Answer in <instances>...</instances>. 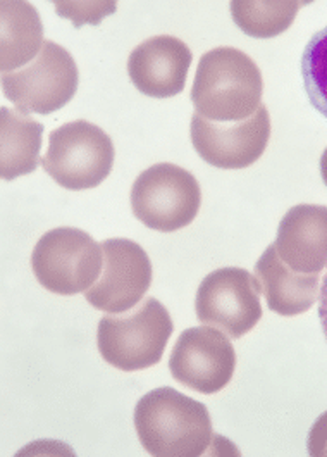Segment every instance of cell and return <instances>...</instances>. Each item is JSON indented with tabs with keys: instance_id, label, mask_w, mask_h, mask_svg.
<instances>
[{
	"instance_id": "6da1fadb",
	"label": "cell",
	"mask_w": 327,
	"mask_h": 457,
	"mask_svg": "<svg viewBox=\"0 0 327 457\" xmlns=\"http://www.w3.org/2000/svg\"><path fill=\"white\" fill-rule=\"evenodd\" d=\"M135 428L155 457L203 456L214 442L207 407L171 386L155 388L135 407Z\"/></svg>"
},
{
	"instance_id": "7a4b0ae2",
	"label": "cell",
	"mask_w": 327,
	"mask_h": 457,
	"mask_svg": "<svg viewBox=\"0 0 327 457\" xmlns=\"http://www.w3.org/2000/svg\"><path fill=\"white\" fill-rule=\"evenodd\" d=\"M264 79L250 55L234 47H217L201 55L192 88L197 114L216 123L252 118L262 105Z\"/></svg>"
},
{
	"instance_id": "3957f363",
	"label": "cell",
	"mask_w": 327,
	"mask_h": 457,
	"mask_svg": "<svg viewBox=\"0 0 327 457\" xmlns=\"http://www.w3.org/2000/svg\"><path fill=\"white\" fill-rule=\"evenodd\" d=\"M175 325L157 299H143L133 312L103 316L97 330L102 359L121 371L155 366L168 347Z\"/></svg>"
},
{
	"instance_id": "277c9868",
	"label": "cell",
	"mask_w": 327,
	"mask_h": 457,
	"mask_svg": "<svg viewBox=\"0 0 327 457\" xmlns=\"http://www.w3.org/2000/svg\"><path fill=\"white\" fill-rule=\"evenodd\" d=\"M31 268L45 290L76 295L92 288L101 278L103 249L83 229H51L37 242Z\"/></svg>"
},
{
	"instance_id": "5b68a950",
	"label": "cell",
	"mask_w": 327,
	"mask_h": 457,
	"mask_svg": "<svg viewBox=\"0 0 327 457\" xmlns=\"http://www.w3.org/2000/svg\"><path fill=\"white\" fill-rule=\"evenodd\" d=\"M114 154V144L102 128L78 120L52 131L40 164L62 188L90 190L110 175Z\"/></svg>"
},
{
	"instance_id": "8992f818",
	"label": "cell",
	"mask_w": 327,
	"mask_h": 457,
	"mask_svg": "<svg viewBox=\"0 0 327 457\" xmlns=\"http://www.w3.org/2000/svg\"><path fill=\"white\" fill-rule=\"evenodd\" d=\"M201 190L197 179L171 162L145 170L131 187V209L138 221L162 233L193 223L200 211Z\"/></svg>"
},
{
	"instance_id": "52a82bcc",
	"label": "cell",
	"mask_w": 327,
	"mask_h": 457,
	"mask_svg": "<svg viewBox=\"0 0 327 457\" xmlns=\"http://www.w3.org/2000/svg\"><path fill=\"white\" fill-rule=\"evenodd\" d=\"M78 81L73 55L45 40L40 54L23 70L2 73V90L23 114H52L75 97Z\"/></svg>"
},
{
	"instance_id": "ba28073f",
	"label": "cell",
	"mask_w": 327,
	"mask_h": 457,
	"mask_svg": "<svg viewBox=\"0 0 327 457\" xmlns=\"http://www.w3.org/2000/svg\"><path fill=\"white\" fill-rule=\"evenodd\" d=\"M260 283L241 268H223L201 279L195 311L201 325L240 338L262 320Z\"/></svg>"
},
{
	"instance_id": "9c48e42d",
	"label": "cell",
	"mask_w": 327,
	"mask_h": 457,
	"mask_svg": "<svg viewBox=\"0 0 327 457\" xmlns=\"http://www.w3.org/2000/svg\"><path fill=\"white\" fill-rule=\"evenodd\" d=\"M236 351L226 335L214 327L184 330L169 357L175 380L195 392H221L234 375Z\"/></svg>"
},
{
	"instance_id": "30bf717a",
	"label": "cell",
	"mask_w": 327,
	"mask_h": 457,
	"mask_svg": "<svg viewBox=\"0 0 327 457\" xmlns=\"http://www.w3.org/2000/svg\"><path fill=\"white\" fill-rule=\"evenodd\" d=\"M103 270L99 281L85 292L88 304L119 314L140 304L151 285V262L133 240L109 238L102 242Z\"/></svg>"
},
{
	"instance_id": "8fae6325",
	"label": "cell",
	"mask_w": 327,
	"mask_h": 457,
	"mask_svg": "<svg viewBox=\"0 0 327 457\" xmlns=\"http://www.w3.org/2000/svg\"><path fill=\"white\" fill-rule=\"evenodd\" d=\"M271 138V116L262 104L252 118L238 123H216L192 118V142L205 162L221 170H245L266 153Z\"/></svg>"
},
{
	"instance_id": "7c38bea8",
	"label": "cell",
	"mask_w": 327,
	"mask_h": 457,
	"mask_svg": "<svg viewBox=\"0 0 327 457\" xmlns=\"http://www.w3.org/2000/svg\"><path fill=\"white\" fill-rule=\"evenodd\" d=\"M193 54L171 35H159L135 47L127 59L133 85L153 99H169L183 92Z\"/></svg>"
},
{
	"instance_id": "4fadbf2b",
	"label": "cell",
	"mask_w": 327,
	"mask_h": 457,
	"mask_svg": "<svg viewBox=\"0 0 327 457\" xmlns=\"http://www.w3.org/2000/svg\"><path fill=\"white\" fill-rule=\"evenodd\" d=\"M276 253L293 271L323 273L327 268V207H291L277 228Z\"/></svg>"
},
{
	"instance_id": "5bb4252c",
	"label": "cell",
	"mask_w": 327,
	"mask_h": 457,
	"mask_svg": "<svg viewBox=\"0 0 327 457\" xmlns=\"http://www.w3.org/2000/svg\"><path fill=\"white\" fill-rule=\"evenodd\" d=\"M255 278L273 312L279 316H298L307 312L321 294V273L293 271L276 253L274 244L255 264Z\"/></svg>"
},
{
	"instance_id": "9a60e30c",
	"label": "cell",
	"mask_w": 327,
	"mask_h": 457,
	"mask_svg": "<svg viewBox=\"0 0 327 457\" xmlns=\"http://www.w3.org/2000/svg\"><path fill=\"white\" fill-rule=\"evenodd\" d=\"M2 73H12L37 57L44 46V26L35 7L21 0L0 2Z\"/></svg>"
},
{
	"instance_id": "2e32d148",
	"label": "cell",
	"mask_w": 327,
	"mask_h": 457,
	"mask_svg": "<svg viewBox=\"0 0 327 457\" xmlns=\"http://www.w3.org/2000/svg\"><path fill=\"white\" fill-rule=\"evenodd\" d=\"M0 173L4 179H16L37 170L44 140V125L18 109H0Z\"/></svg>"
},
{
	"instance_id": "e0dca14e",
	"label": "cell",
	"mask_w": 327,
	"mask_h": 457,
	"mask_svg": "<svg viewBox=\"0 0 327 457\" xmlns=\"http://www.w3.org/2000/svg\"><path fill=\"white\" fill-rule=\"evenodd\" d=\"M307 2H252L234 0L229 4L234 23L255 38H273L293 25L297 12Z\"/></svg>"
},
{
	"instance_id": "ac0fdd59",
	"label": "cell",
	"mask_w": 327,
	"mask_h": 457,
	"mask_svg": "<svg viewBox=\"0 0 327 457\" xmlns=\"http://www.w3.org/2000/svg\"><path fill=\"white\" fill-rule=\"evenodd\" d=\"M302 77L312 105L327 118V26L317 31L305 46Z\"/></svg>"
},
{
	"instance_id": "d6986e66",
	"label": "cell",
	"mask_w": 327,
	"mask_h": 457,
	"mask_svg": "<svg viewBox=\"0 0 327 457\" xmlns=\"http://www.w3.org/2000/svg\"><path fill=\"white\" fill-rule=\"evenodd\" d=\"M55 7L59 16L73 20L75 26L99 25L103 16L116 11L114 2H55Z\"/></svg>"
},
{
	"instance_id": "ffe728a7",
	"label": "cell",
	"mask_w": 327,
	"mask_h": 457,
	"mask_svg": "<svg viewBox=\"0 0 327 457\" xmlns=\"http://www.w3.org/2000/svg\"><path fill=\"white\" fill-rule=\"evenodd\" d=\"M307 451L308 456L327 457V411L315 420L312 430L308 433Z\"/></svg>"
},
{
	"instance_id": "44dd1931",
	"label": "cell",
	"mask_w": 327,
	"mask_h": 457,
	"mask_svg": "<svg viewBox=\"0 0 327 457\" xmlns=\"http://www.w3.org/2000/svg\"><path fill=\"white\" fill-rule=\"evenodd\" d=\"M319 320H321V327L324 331V337L327 340V271L321 283V294H319Z\"/></svg>"
},
{
	"instance_id": "7402d4cb",
	"label": "cell",
	"mask_w": 327,
	"mask_h": 457,
	"mask_svg": "<svg viewBox=\"0 0 327 457\" xmlns=\"http://www.w3.org/2000/svg\"><path fill=\"white\" fill-rule=\"evenodd\" d=\"M321 175H323V179H324L327 187V147L326 151L323 153V157H321Z\"/></svg>"
}]
</instances>
